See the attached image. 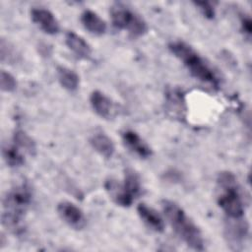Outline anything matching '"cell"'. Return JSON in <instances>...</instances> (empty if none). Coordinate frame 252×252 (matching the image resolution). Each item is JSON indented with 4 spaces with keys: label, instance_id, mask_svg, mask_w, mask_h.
Listing matches in <instances>:
<instances>
[{
    "label": "cell",
    "instance_id": "8992f818",
    "mask_svg": "<svg viewBox=\"0 0 252 252\" xmlns=\"http://www.w3.org/2000/svg\"><path fill=\"white\" fill-rule=\"evenodd\" d=\"M112 25L118 29L128 32L132 36H143L148 32L146 21L123 3L116 2L110 8Z\"/></svg>",
    "mask_w": 252,
    "mask_h": 252
},
{
    "label": "cell",
    "instance_id": "277c9868",
    "mask_svg": "<svg viewBox=\"0 0 252 252\" xmlns=\"http://www.w3.org/2000/svg\"><path fill=\"white\" fill-rule=\"evenodd\" d=\"M217 202L227 220L244 218L245 208L235 175L230 171H221L217 178Z\"/></svg>",
    "mask_w": 252,
    "mask_h": 252
},
{
    "label": "cell",
    "instance_id": "d6986e66",
    "mask_svg": "<svg viewBox=\"0 0 252 252\" xmlns=\"http://www.w3.org/2000/svg\"><path fill=\"white\" fill-rule=\"evenodd\" d=\"M13 143L25 153L34 156L36 153V145L34 140L22 129H17L13 134Z\"/></svg>",
    "mask_w": 252,
    "mask_h": 252
},
{
    "label": "cell",
    "instance_id": "ac0fdd59",
    "mask_svg": "<svg viewBox=\"0 0 252 252\" xmlns=\"http://www.w3.org/2000/svg\"><path fill=\"white\" fill-rule=\"evenodd\" d=\"M2 156L6 164L10 167H20L25 163V157L22 154V150L14 143L3 146Z\"/></svg>",
    "mask_w": 252,
    "mask_h": 252
},
{
    "label": "cell",
    "instance_id": "3957f363",
    "mask_svg": "<svg viewBox=\"0 0 252 252\" xmlns=\"http://www.w3.org/2000/svg\"><path fill=\"white\" fill-rule=\"evenodd\" d=\"M168 49L184 64L193 77L214 88H219L220 80L217 74L192 46L182 40H174L169 42Z\"/></svg>",
    "mask_w": 252,
    "mask_h": 252
},
{
    "label": "cell",
    "instance_id": "ffe728a7",
    "mask_svg": "<svg viewBox=\"0 0 252 252\" xmlns=\"http://www.w3.org/2000/svg\"><path fill=\"white\" fill-rule=\"evenodd\" d=\"M18 83L16 78L9 72L2 70L0 73V88L2 92L12 93L17 89Z\"/></svg>",
    "mask_w": 252,
    "mask_h": 252
},
{
    "label": "cell",
    "instance_id": "2e32d148",
    "mask_svg": "<svg viewBox=\"0 0 252 252\" xmlns=\"http://www.w3.org/2000/svg\"><path fill=\"white\" fill-rule=\"evenodd\" d=\"M93 149L105 158H110L115 152L113 141L104 133H95L90 139Z\"/></svg>",
    "mask_w": 252,
    "mask_h": 252
},
{
    "label": "cell",
    "instance_id": "7c38bea8",
    "mask_svg": "<svg viewBox=\"0 0 252 252\" xmlns=\"http://www.w3.org/2000/svg\"><path fill=\"white\" fill-rule=\"evenodd\" d=\"M137 213L142 221L154 231L162 232L164 230V220L154 208L141 203L137 206Z\"/></svg>",
    "mask_w": 252,
    "mask_h": 252
},
{
    "label": "cell",
    "instance_id": "5bb4252c",
    "mask_svg": "<svg viewBox=\"0 0 252 252\" xmlns=\"http://www.w3.org/2000/svg\"><path fill=\"white\" fill-rule=\"evenodd\" d=\"M90 102L94 111L101 118L108 119L113 113V103L111 99L102 92L95 90L90 95Z\"/></svg>",
    "mask_w": 252,
    "mask_h": 252
},
{
    "label": "cell",
    "instance_id": "6da1fadb",
    "mask_svg": "<svg viewBox=\"0 0 252 252\" xmlns=\"http://www.w3.org/2000/svg\"><path fill=\"white\" fill-rule=\"evenodd\" d=\"M32 201V189L25 181L9 190L2 199V225L11 233L23 232L24 220Z\"/></svg>",
    "mask_w": 252,
    "mask_h": 252
},
{
    "label": "cell",
    "instance_id": "4fadbf2b",
    "mask_svg": "<svg viewBox=\"0 0 252 252\" xmlns=\"http://www.w3.org/2000/svg\"><path fill=\"white\" fill-rule=\"evenodd\" d=\"M65 43L68 48L79 58L88 60L92 56L91 45L80 34L73 31L67 32L65 34Z\"/></svg>",
    "mask_w": 252,
    "mask_h": 252
},
{
    "label": "cell",
    "instance_id": "e0dca14e",
    "mask_svg": "<svg viewBox=\"0 0 252 252\" xmlns=\"http://www.w3.org/2000/svg\"><path fill=\"white\" fill-rule=\"evenodd\" d=\"M56 71L58 81L65 90L69 92H75L78 90L80 85V78L74 70L65 66H58Z\"/></svg>",
    "mask_w": 252,
    "mask_h": 252
},
{
    "label": "cell",
    "instance_id": "ba28073f",
    "mask_svg": "<svg viewBox=\"0 0 252 252\" xmlns=\"http://www.w3.org/2000/svg\"><path fill=\"white\" fill-rule=\"evenodd\" d=\"M57 213L61 220L74 229H83L87 224V219L83 211L72 202L62 201L58 203Z\"/></svg>",
    "mask_w": 252,
    "mask_h": 252
},
{
    "label": "cell",
    "instance_id": "7402d4cb",
    "mask_svg": "<svg viewBox=\"0 0 252 252\" xmlns=\"http://www.w3.org/2000/svg\"><path fill=\"white\" fill-rule=\"evenodd\" d=\"M240 29L243 34L250 39L251 33H252V22L249 15L242 14L240 15Z\"/></svg>",
    "mask_w": 252,
    "mask_h": 252
},
{
    "label": "cell",
    "instance_id": "44dd1931",
    "mask_svg": "<svg viewBox=\"0 0 252 252\" xmlns=\"http://www.w3.org/2000/svg\"><path fill=\"white\" fill-rule=\"evenodd\" d=\"M194 5L196 7H198V9L200 10V12L203 14V16L209 20H212L215 18L216 12H215V8L214 5L211 2H207V1H197L194 2Z\"/></svg>",
    "mask_w": 252,
    "mask_h": 252
},
{
    "label": "cell",
    "instance_id": "9a60e30c",
    "mask_svg": "<svg viewBox=\"0 0 252 252\" xmlns=\"http://www.w3.org/2000/svg\"><path fill=\"white\" fill-rule=\"evenodd\" d=\"M81 22L87 31L95 35L103 34L107 29L106 23L92 10H85L82 13Z\"/></svg>",
    "mask_w": 252,
    "mask_h": 252
},
{
    "label": "cell",
    "instance_id": "8fae6325",
    "mask_svg": "<svg viewBox=\"0 0 252 252\" xmlns=\"http://www.w3.org/2000/svg\"><path fill=\"white\" fill-rule=\"evenodd\" d=\"M228 222L225 226V237L230 245H233L235 249L241 245L248 235V222L246 220H227Z\"/></svg>",
    "mask_w": 252,
    "mask_h": 252
},
{
    "label": "cell",
    "instance_id": "9c48e42d",
    "mask_svg": "<svg viewBox=\"0 0 252 252\" xmlns=\"http://www.w3.org/2000/svg\"><path fill=\"white\" fill-rule=\"evenodd\" d=\"M31 17L32 22L45 33L54 35L58 33L60 27L57 19L47 9L44 8H33L31 11Z\"/></svg>",
    "mask_w": 252,
    "mask_h": 252
},
{
    "label": "cell",
    "instance_id": "5b68a950",
    "mask_svg": "<svg viewBox=\"0 0 252 252\" xmlns=\"http://www.w3.org/2000/svg\"><path fill=\"white\" fill-rule=\"evenodd\" d=\"M104 188L112 201L124 208L130 207L142 192L140 176L132 168L125 169L122 183L109 178L105 181Z\"/></svg>",
    "mask_w": 252,
    "mask_h": 252
},
{
    "label": "cell",
    "instance_id": "30bf717a",
    "mask_svg": "<svg viewBox=\"0 0 252 252\" xmlns=\"http://www.w3.org/2000/svg\"><path fill=\"white\" fill-rule=\"evenodd\" d=\"M121 137L125 147L141 158H148L153 155L151 147L137 132L127 129L122 132Z\"/></svg>",
    "mask_w": 252,
    "mask_h": 252
},
{
    "label": "cell",
    "instance_id": "52a82bcc",
    "mask_svg": "<svg viewBox=\"0 0 252 252\" xmlns=\"http://www.w3.org/2000/svg\"><path fill=\"white\" fill-rule=\"evenodd\" d=\"M164 109L167 115L175 120L183 121L187 114L185 95L179 88H168L164 93Z\"/></svg>",
    "mask_w": 252,
    "mask_h": 252
},
{
    "label": "cell",
    "instance_id": "7a4b0ae2",
    "mask_svg": "<svg viewBox=\"0 0 252 252\" xmlns=\"http://www.w3.org/2000/svg\"><path fill=\"white\" fill-rule=\"evenodd\" d=\"M161 207L168 223L179 238L193 250H205L202 232L185 211L178 204L167 199L161 201Z\"/></svg>",
    "mask_w": 252,
    "mask_h": 252
}]
</instances>
